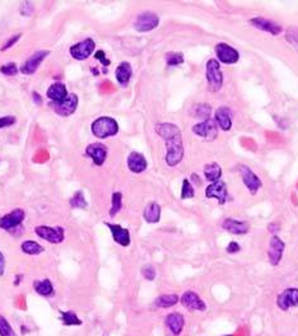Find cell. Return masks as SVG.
<instances>
[{
  "label": "cell",
  "instance_id": "6da1fadb",
  "mask_svg": "<svg viewBox=\"0 0 298 336\" xmlns=\"http://www.w3.org/2000/svg\"><path fill=\"white\" fill-rule=\"evenodd\" d=\"M156 132L166 142V163L170 167L178 166L184 158L182 136L180 129L174 124L162 122L156 126Z\"/></svg>",
  "mask_w": 298,
  "mask_h": 336
},
{
  "label": "cell",
  "instance_id": "7a4b0ae2",
  "mask_svg": "<svg viewBox=\"0 0 298 336\" xmlns=\"http://www.w3.org/2000/svg\"><path fill=\"white\" fill-rule=\"evenodd\" d=\"M118 125L116 122V120L111 118H107V116H102L98 118L97 120L93 121L92 124V132L96 138L100 139H106V138L114 136V135L118 134Z\"/></svg>",
  "mask_w": 298,
  "mask_h": 336
},
{
  "label": "cell",
  "instance_id": "3957f363",
  "mask_svg": "<svg viewBox=\"0 0 298 336\" xmlns=\"http://www.w3.org/2000/svg\"><path fill=\"white\" fill-rule=\"evenodd\" d=\"M34 232L40 238L45 240L46 242L58 244H62L65 238L64 228L58 226V227H48V226H38L34 228Z\"/></svg>",
  "mask_w": 298,
  "mask_h": 336
},
{
  "label": "cell",
  "instance_id": "277c9868",
  "mask_svg": "<svg viewBox=\"0 0 298 336\" xmlns=\"http://www.w3.org/2000/svg\"><path fill=\"white\" fill-rule=\"evenodd\" d=\"M50 106L54 111L60 116H70L76 112L78 107V97L74 93L68 94L64 101L62 102H50Z\"/></svg>",
  "mask_w": 298,
  "mask_h": 336
},
{
  "label": "cell",
  "instance_id": "5b68a950",
  "mask_svg": "<svg viewBox=\"0 0 298 336\" xmlns=\"http://www.w3.org/2000/svg\"><path fill=\"white\" fill-rule=\"evenodd\" d=\"M206 80L209 86L213 88V90H218L222 87L223 83V74L220 72V62L216 59H210L206 62Z\"/></svg>",
  "mask_w": 298,
  "mask_h": 336
},
{
  "label": "cell",
  "instance_id": "8992f818",
  "mask_svg": "<svg viewBox=\"0 0 298 336\" xmlns=\"http://www.w3.org/2000/svg\"><path fill=\"white\" fill-rule=\"evenodd\" d=\"M26 218V212L23 209H14L10 213L6 214L0 218V228L4 230H12L20 227Z\"/></svg>",
  "mask_w": 298,
  "mask_h": 336
},
{
  "label": "cell",
  "instance_id": "52a82bcc",
  "mask_svg": "<svg viewBox=\"0 0 298 336\" xmlns=\"http://www.w3.org/2000/svg\"><path fill=\"white\" fill-rule=\"evenodd\" d=\"M158 24H160V18L157 14L153 12H144L138 16L134 27L138 32H149L154 30Z\"/></svg>",
  "mask_w": 298,
  "mask_h": 336
},
{
  "label": "cell",
  "instance_id": "ba28073f",
  "mask_svg": "<svg viewBox=\"0 0 298 336\" xmlns=\"http://www.w3.org/2000/svg\"><path fill=\"white\" fill-rule=\"evenodd\" d=\"M94 48H96V44L93 41L92 38H86L83 41L78 42L76 45H73L70 48V55L73 56L76 60H79V62H82V60L88 59L92 52L94 51Z\"/></svg>",
  "mask_w": 298,
  "mask_h": 336
},
{
  "label": "cell",
  "instance_id": "9c48e42d",
  "mask_svg": "<svg viewBox=\"0 0 298 336\" xmlns=\"http://www.w3.org/2000/svg\"><path fill=\"white\" fill-rule=\"evenodd\" d=\"M276 306L282 311H288L290 308L298 307V289L288 288L276 297Z\"/></svg>",
  "mask_w": 298,
  "mask_h": 336
},
{
  "label": "cell",
  "instance_id": "30bf717a",
  "mask_svg": "<svg viewBox=\"0 0 298 336\" xmlns=\"http://www.w3.org/2000/svg\"><path fill=\"white\" fill-rule=\"evenodd\" d=\"M181 304L190 311H199L202 312L206 310V302L199 297V294L192 290H188L181 296L180 298Z\"/></svg>",
  "mask_w": 298,
  "mask_h": 336
},
{
  "label": "cell",
  "instance_id": "8fae6325",
  "mask_svg": "<svg viewBox=\"0 0 298 336\" xmlns=\"http://www.w3.org/2000/svg\"><path fill=\"white\" fill-rule=\"evenodd\" d=\"M192 132L196 135H199V136L206 138V139L209 140H213L218 136L216 124L213 120H210V118H206V121H202V122H199L192 126Z\"/></svg>",
  "mask_w": 298,
  "mask_h": 336
},
{
  "label": "cell",
  "instance_id": "7c38bea8",
  "mask_svg": "<svg viewBox=\"0 0 298 336\" xmlns=\"http://www.w3.org/2000/svg\"><path fill=\"white\" fill-rule=\"evenodd\" d=\"M284 242L282 241L278 236H274L272 240H270L269 250H268V258H269V262L273 266L279 265L282 258H283L284 252Z\"/></svg>",
  "mask_w": 298,
  "mask_h": 336
},
{
  "label": "cell",
  "instance_id": "4fadbf2b",
  "mask_svg": "<svg viewBox=\"0 0 298 336\" xmlns=\"http://www.w3.org/2000/svg\"><path fill=\"white\" fill-rule=\"evenodd\" d=\"M206 196L209 199H216L220 205L226 204L228 196L227 186L223 181H216L212 185H209L206 190Z\"/></svg>",
  "mask_w": 298,
  "mask_h": 336
},
{
  "label": "cell",
  "instance_id": "5bb4252c",
  "mask_svg": "<svg viewBox=\"0 0 298 336\" xmlns=\"http://www.w3.org/2000/svg\"><path fill=\"white\" fill-rule=\"evenodd\" d=\"M216 52L218 56V60L224 64H234L238 62V52L234 50L232 46L227 45V44H218L216 46Z\"/></svg>",
  "mask_w": 298,
  "mask_h": 336
},
{
  "label": "cell",
  "instance_id": "9a60e30c",
  "mask_svg": "<svg viewBox=\"0 0 298 336\" xmlns=\"http://www.w3.org/2000/svg\"><path fill=\"white\" fill-rule=\"evenodd\" d=\"M48 55V50H41V51L34 52V55H32L31 58H30V59L24 62V65L22 66L20 72H22L23 74H26V76H31V74H34L36 73V70L38 69L40 65H41V62H44V59H45Z\"/></svg>",
  "mask_w": 298,
  "mask_h": 336
},
{
  "label": "cell",
  "instance_id": "2e32d148",
  "mask_svg": "<svg viewBox=\"0 0 298 336\" xmlns=\"http://www.w3.org/2000/svg\"><path fill=\"white\" fill-rule=\"evenodd\" d=\"M240 172H241L242 180H244V184H245L246 188L251 191V194H256L262 188V181L250 168L246 167V166H241L240 167Z\"/></svg>",
  "mask_w": 298,
  "mask_h": 336
},
{
  "label": "cell",
  "instance_id": "e0dca14e",
  "mask_svg": "<svg viewBox=\"0 0 298 336\" xmlns=\"http://www.w3.org/2000/svg\"><path fill=\"white\" fill-rule=\"evenodd\" d=\"M108 227V230L112 233L114 241L122 247H128L132 242V238H130V232L126 228H122L118 224H112V223H104Z\"/></svg>",
  "mask_w": 298,
  "mask_h": 336
},
{
  "label": "cell",
  "instance_id": "ac0fdd59",
  "mask_svg": "<svg viewBox=\"0 0 298 336\" xmlns=\"http://www.w3.org/2000/svg\"><path fill=\"white\" fill-rule=\"evenodd\" d=\"M107 146L101 143H93L87 146L86 153L88 157L92 158L93 163L96 166H102L107 158Z\"/></svg>",
  "mask_w": 298,
  "mask_h": 336
},
{
  "label": "cell",
  "instance_id": "d6986e66",
  "mask_svg": "<svg viewBox=\"0 0 298 336\" xmlns=\"http://www.w3.org/2000/svg\"><path fill=\"white\" fill-rule=\"evenodd\" d=\"M166 326L174 336H178L182 332L184 326H185V318L178 312H172V314H167Z\"/></svg>",
  "mask_w": 298,
  "mask_h": 336
},
{
  "label": "cell",
  "instance_id": "ffe728a7",
  "mask_svg": "<svg viewBox=\"0 0 298 336\" xmlns=\"http://www.w3.org/2000/svg\"><path fill=\"white\" fill-rule=\"evenodd\" d=\"M223 230H226L227 232L232 233V234L236 236H244L248 232L250 227H248V224L246 222H241V220H236V219H231L228 218L223 222L222 224Z\"/></svg>",
  "mask_w": 298,
  "mask_h": 336
},
{
  "label": "cell",
  "instance_id": "44dd1931",
  "mask_svg": "<svg viewBox=\"0 0 298 336\" xmlns=\"http://www.w3.org/2000/svg\"><path fill=\"white\" fill-rule=\"evenodd\" d=\"M128 167L134 174H142L143 171H146V160L144 158L143 154L138 153V152H132L128 157Z\"/></svg>",
  "mask_w": 298,
  "mask_h": 336
},
{
  "label": "cell",
  "instance_id": "7402d4cb",
  "mask_svg": "<svg viewBox=\"0 0 298 336\" xmlns=\"http://www.w3.org/2000/svg\"><path fill=\"white\" fill-rule=\"evenodd\" d=\"M250 22L256 28H259V30H262L264 32H268V34H279L282 32L280 26L276 24V22L270 20H265V18H252Z\"/></svg>",
  "mask_w": 298,
  "mask_h": 336
},
{
  "label": "cell",
  "instance_id": "603a6c76",
  "mask_svg": "<svg viewBox=\"0 0 298 336\" xmlns=\"http://www.w3.org/2000/svg\"><path fill=\"white\" fill-rule=\"evenodd\" d=\"M216 121L224 132H228L232 126L231 111L227 107H220L216 112Z\"/></svg>",
  "mask_w": 298,
  "mask_h": 336
},
{
  "label": "cell",
  "instance_id": "cb8c5ba5",
  "mask_svg": "<svg viewBox=\"0 0 298 336\" xmlns=\"http://www.w3.org/2000/svg\"><path fill=\"white\" fill-rule=\"evenodd\" d=\"M48 97L52 102H62L68 97V90L65 84L54 83L48 90Z\"/></svg>",
  "mask_w": 298,
  "mask_h": 336
},
{
  "label": "cell",
  "instance_id": "d4e9b609",
  "mask_svg": "<svg viewBox=\"0 0 298 336\" xmlns=\"http://www.w3.org/2000/svg\"><path fill=\"white\" fill-rule=\"evenodd\" d=\"M144 219L148 223L153 224V223H158L160 219V206L158 202H150L144 209L143 213Z\"/></svg>",
  "mask_w": 298,
  "mask_h": 336
},
{
  "label": "cell",
  "instance_id": "484cf974",
  "mask_svg": "<svg viewBox=\"0 0 298 336\" xmlns=\"http://www.w3.org/2000/svg\"><path fill=\"white\" fill-rule=\"evenodd\" d=\"M132 76V69L130 66L129 62H121L118 68H116V79H118L120 86H126L129 83L130 78Z\"/></svg>",
  "mask_w": 298,
  "mask_h": 336
},
{
  "label": "cell",
  "instance_id": "4316f807",
  "mask_svg": "<svg viewBox=\"0 0 298 336\" xmlns=\"http://www.w3.org/2000/svg\"><path fill=\"white\" fill-rule=\"evenodd\" d=\"M34 292L42 297H51L54 294V286L48 279L36 280L34 283Z\"/></svg>",
  "mask_w": 298,
  "mask_h": 336
},
{
  "label": "cell",
  "instance_id": "83f0119b",
  "mask_svg": "<svg viewBox=\"0 0 298 336\" xmlns=\"http://www.w3.org/2000/svg\"><path fill=\"white\" fill-rule=\"evenodd\" d=\"M180 300L178 294H160V297L156 300V306L158 308H170L174 307V304H178V302Z\"/></svg>",
  "mask_w": 298,
  "mask_h": 336
},
{
  "label": "cell",
  "instance_id": "f1b7e54d",
  "mask_svg": "<svg viewBox=\"0 0 298 336\" xmlns=\"http://www.w3.org/2000/svg\"><path fill=\"white\" fill-rule=\"evenodd\" d=\"M204 176L210 182L220 181V176H222V168L216 163H209L204 167Z\"/></svg>",
  "mask_w": 298,
  "mask_h": 336
},
{
  "label": "cell",
  "instance_id": "f546056e",
  "mask_svg": "<svg viewBox=\"0 0 298 336\" xmlns=\"http://www.w3.org/2000/svg\"><path fill=\"white\" fill-rule=\"evenodd\" d=\"M20 248H22V251L24 252V254L31 255V256L40 255V254H42V252L45 251V248H44V247L41 246L38 242L31 241V240L23 241L22 244H20Z\"/></svg>",
  "mask_w": 298,
  "mask_h": 336
},
{
  "label": "cell",
  "instance_id": "4dcf8cb0",
  "mask_svg": "<svg viewBox=\"0 0 298 336\" xmlns=\"http://www.w3.org/2000/svg\"><path fill=\"white\" fill-rule=\"evenodd\" d=\"M60 318L64 326H80L83 324L82 320L73 311H60Z\"/></svg>",
  "mask_w": 298,
  "mask_h": 336
},
{
  "label": "cell",
  "instance_id": "1f68e13d",
  "mask_svg": "<svg viewBox=\"0 0 298 336\" xmlns=\"http://www.w3.org/2000/svg\"><path fill=\"white\" fill-rule=\"evenodd\" d=\"M121 208H122V194L116 191L112 195V205H111L110 209V216H115L120 212Z\"/></svg>",
  "mask_w": 298,
  "mask_h": 336
},
{
  "label": "cell",
  "instance_id": "d6a6232c",
  "mask_svg": "<svg viewBox=\"0 0 298 336\" xmlns=\"http://www.w3.org/2000/svg\"><path fill=\"white\" fill-rule=\"evenodd\" d=\"M0 336H17V334L13 330L10 324L2 314H0Z\"/></svg>",
  "mask_w": 298,
  "mask_h": 336
},
{
  "label": "cell",
  "instance_id": "836d02e7",
  "mask_svg": "<svg viewBox=\"0 0 298 336\" xmlns=\"http://www.w3.org/2000/svg\"><path fill=\"white\" fill-rule=\"evenodd\" d=\"M69 202H70V206L73 208H82L83 209V208L87 206V202H86L84 195H83L82 191H76Z\"/></svg>",
  "mask_w": 298,
  "mask_h": 336
},
{
  "label": "cell",
  "instance_id": "e575fe53",
  "mask_svg": "<svg viewBox=\"0 0 298 336\" xmlns=\"http://www.w3.org/2000/svg\"><path fill=\"white\" fill-rule=\"evenodd\" d=\"M195 191L194 188L192 186V184L188 182V180H184L182 182V190H181V199H190V198H194Z\"/></svg>",
  "mask_w": 298,
  "mask_h": 336
},
{
  "label": "cell",
  "instance_id": "d590c367",
  "mask_svg": "<svg viewBox=\"0 0 298 336\" xmlns=\"http://www.w3.org/2000/svg\"><path fill=\"white\" fill-rule=\"evenodd\" d=\"M166 62L168 65H178L184 62V56L180 52H171L166 56Z\"/></svg>",
  "mask_w": 298,
  "mask_h": 336
},
{
  "label": "cell",
  "instance_id": "8d00e7d4",
  "mask_svg": "<svg viewBox=\"0 0 298 336\" xmlns=\"http://www.w3.org/2000/svg\"><path fill=\"white\" fill-rule=\"evenodd\" d=\"M0 72L6 76H16L18 73V68L14 62H8V64L3 65V66L0 68Z\"/></svg>",
  "mask_w": 298,
  "mask_h": 336
},
{
  "label": "cell",
  "instance_id": "74e56055",
  "mask_svg": "<svg viewBox=\"0 0 298 336\" xmlns=\"http://www.w3.org/2000/svg\"><path fill=\"white\" fill-rule=\"evenodd\" d=\"M16 121L17 120H16L14 116H4V118H0V129L14 125Z\"/></svg>",
  "mask_w": 298,
  "mask_h": 336
},
{
  "label": "cell",
  "instance_id": "f35d334b",
  "mask_svg": "<svg viewBox=\"0 0 298 336\" xmlns=\"http://www.w3.org/2000/svg\"><path fill=\"white\" fill-rule=\"evenodd\" d=\"M142 272H143L144 278H146V279H148V280H153L156 278V270H154V268H153V266H150V265L143 268Z\"/></svg>",
  "mask_w": 298,
  "mask_h": 336
},
{
  "label": "cell",
  "instance_id": "ab89813d",
  "mask_svg": "<svg viewBox=\"0 0 298 336\" xmlns=\"http://www.w3.org/2000/svg\"><path fill=\"white\" fill-rule=\"evenodd\" d=\"M287 38L298 44V28H290V31H287Z\"/></svg>",
  "mask_w": 298,
  "mask_h": 336
},
{
  "label": "cell",
  "instance_id": "60d3db41",
  "mask_svg": "<svg viewBox=\"0 0 298 336\" xmlns=\"http://www.w3.org/2000/svg\"><path fill=\"white\" fill-rule=\"evenodd\" d=\"M240 251V246L237 242H231V244L227 246V252L230 254H236V252Z\"/></svg>",
  "mask_w": 298,
  "mask_h": 336
},
{
  "label": "cell",
  "instance_id": "b9f144b4",
  "mask_svg": "<svg viewBox=\"0 0 298 336\" xmlns=\"http://www.w3.org/2000/svg\"><path fill=\"white\" fill-rule=\"evenodd\" d=\"M6 272V258H4L3 252L0 251V276H3Z\"/></svg>",
  "mask_w": 298,
  "mask_h": 336
},
{
  "label": "cell",
  "instance_id": "7bdbcfd3",
  "mask_svg": "<svg viewBox=\"0 0 298 336\" xmlns=\"http://www.w3.org/2000/svg\"><path fill=\"white\" fill-rule=\"evenodd\" d=\"M20 36H14V37H13V38L8 40V42H6V45H4L3 51H4V50H6V48H10L12 45H14L16 42H17V40H20Z\"/></svg>",
  "mask_w": 298,
  "mask_h": 336
},
{
  "label": "cell",
  "instance_id": "ee69618b",
  "mask_svg": "<svg viewBox=\"0 0 298 336\" xmlns=\"http://www.w3.org/2000/svg\"><path fill=\"white\" fill-rule=\"evenodd\" d=\"M227 336H232V335H227Z\"/></svg>",
  "mask_w": 298,
  "mask_h": 336
}]
</instances>
